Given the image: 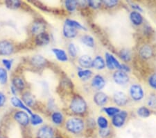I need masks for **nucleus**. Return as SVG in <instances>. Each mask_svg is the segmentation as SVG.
I'll return each instance as SVG.
<instances>
[{
  "instance_id": "f257e3e1",
  "label": "nucleus",
  "mask_w": 156,
  "mask_h": 138,
  "mask_svg": "<svg viewBox=\"0 0 156 138\" xmlns=\"http://www.w3.org/2000/svg\"><path fill=\"white\" fill-rule=\"evenodd\" d=\"M65 126L70 133L79 135L82 133L85 129V122L80 118L72 117L67 120Z\"/></svg>"
},
{
  "instance_id": "f03ea898",
  "label": "nucleus",
  "mask_w": 156,
  "mask_h": 138,
  "mask_svg": "<svg viewBox=\"0 0 156 138\" xmlns=\"http://www.w3.org/2000/svg\"><path fill=\"white\" fill-rule=\"evenodd\" d=\"M87 108V103L83 98L80 96H76L73 98L69 104V109L76 114H83L86 112Z\"/></svg>"
},
{
  "instance_id": "7ed1b4c3",
  "label": "nucleus",
  "mask_w": 156,
  "mask_h": 138,
  "mask_svg": "<svg viewBox=\"0 0 156 138\" xmlns=\"http://www.w3.org/2000/svg\"><path fill=\"white\" fill-rule=\"evenodd\" d=\"M130 96L135 101H140L144 96V92L142 86L138 84H132L129 89Z\"/></svg>"
},
{
  "instance_id": "20e7f679",
  "label": "nucleus",
  "mask_w": 156,
  "mask_h": 138,
  "mask_svg": "<svg viewBox=\"0 0 156 138\" xmlns=\"http://www.w3.org/2000/svg\"><path fill=\"white\" fill-rule=\"evenodd\" d=\"M105 66H106L109 70H121L122 67V64H120L119 62L117 59L114 55L106 52L105 54Z\"/></svg>"
},
{
  "instance_id": "39448f33",
  "label": "nucleus",
  "mask_w": 156,
  "mask_h": 138,
  "mask_svg": "<svg viewBox=\"0 0 156 138\" xmlns=\"http://www.w3.org/2000/svg\"><path fill=\"white\" fill-rule=\"evenodd\" d=\"M128 117V112L125 110H122L117 114L112 117V125L115 128L119 129L125 124Z\"/></svg>"
},
{
  "instance_id": "423d86ee",
  "label": "nucleus",
  "mask_w": 156,
  "mask_h": 138,
  "mask_svg": "<svg viewBox=\"0 0 156 138\" xmlns=\"http://www.w3.org/2000/svg\"><path fill=\"white\" fill-rule=\"evenodd\" d=\"M54 129L48 125H42L36 132V138H54Z\"/></svg>"
},
{
  "instance_id": "0eeeda50",
  "label": "nucleus",
  "mask_w": 156,
  "mask_h": 138,
  "mask_svg": "<svg viewBox=\"0 0 156 138\" xmlns=\"http://www.w3.org/2000/svg\"><path fill=\"white\" fill-rule=\"evenodd\" d=\"M112 78L114 82L118 85H125L129 82V76L126 73L117 70L112 75Z\"/></svg>"
},
{
  "instance_id": "6e6552de",
  "label": "nucleus",
  "mask_w": 156,
  "mask_h": 138,
  "mask_svg": "<svg viewBox=\"0 0 156 138\" xmlns=\"http://www.w3.org/2000/svg\"><path fill=\"white\" fill-rule=\"evenodd\" d=\"M14 51V46L11 41L3 40L0 41V55L9 56Z\"/></svg>"
},
{
  "instance_id": "1a4fd4ad",
  "label": "nucleus",
  "mask_w": 156,
  "mask_h": 138,
  "mask_svg": "<svg viewBox=\"0 0 156 138\" xmlns=\"http://www.w3.org/2000/svg\"><path fill=\"white\" fill-rule=\"evenodd\" d=\"M14 119L20 125H22V126H27L30 123V117L28 113L24 111L16 112L14 114Z\"/></svg>"
},
{
  "instance_id": "9d476101",
  "label": "nucleus",
  "mask_w": 156,
  "mask_h": 138,
  "mask_svg": "<svg viewBox=\"0 0 156 138\" xmlns=\"http://www.w3.org/2000/svg\"><path fill=\"white\" fill-rule=\"evenodd\" d=\"M113 101L118 106H125L128 103V99L125 93L122 91L115 92L113 95Z\"/></svg>"
},
{
  "instance_id": "9b49d317",
  "label": "nucleus",
  "mask_w": 156,
  "mask_h": 138,
  "mask_svg": "<svg viewBox=\"0 0 156 138\" xmlns=\"http://www.w3.org/2000/svg\"><path fill=\"white\" fill-rule=\"evenodd\" d=\"M92 87L97 91H100L104 89L105 85V80L104 77L101 75H96L93 77L91 82Z\"/></svg>"
},
{
  "instance_id": "f8f14e48",
  "label": "nucleus",
  "mask_w": 156,
  "mask_h": 138,
  "mask_svg": "<svg viewBox=\"0 0 156 138\" xmlns=\"http://www.w3.org/2000/svg\"><path fill=\"white\" fill-rule=\"evenodd\" d=\"M93 100L94 103L97 105L99 107L104 106V105L107 103L108 100V97L106 94L102 91H97L96 94L94 95V98H93Z\"/></svg>"
},
{
  "instance_id": "ddd939ff",
  "label": "nucleus",
  "mask_w": 156,
  "mask_h": 138,
  "mask_svg": "<svg viewBox=\"0 0 156 138\" xmlns=\"http://www.w3.org/2000/svg\"><path fill=\"white\" fill-rule=\"evenodd\" d=\"M62 34L67 39H74L78 34V30L74 27L65 23L63 28H62Z\"/></svg>"
},
{
  "instance_id": "4468645a",
  "label": "nucleus",
  "mask_w": 156,
  "mask_h": 138,
  "mask_svg": "<svg viewBox=\"0 0 156 138\" xmlns=\"http://www.w3.org/2000/svg\"><path fill=\"white\" fill-rule=\"evenodd\" d=\"M92 61L91 57L87 54H83L79 57V64L83 69H89L92 68Z\"/></svg>"
},
{
  "instance_id": "2eb2a0df",
  "label": "nucleus",
  "mask_w": 156,
  "mask_h": 138,
  "mask_svg": "<svg viewBox=\"0 0 156 138\" xmlns=\"http://www.w3.org/2000/svg\"><path fill=\"white\" fill-rule=\"evenodd\" d=\"M50 42L49 35L46 32H42L41 34L37 35L36 38V43L37 46L42 47L47 46Z\"/></svg>"
},
{
  "instance_id": "dca6fc26",
  "label": "nucleus",
  "mask_w": 156,
  "mask_h": 138,
  "mask_svg": "<svg viewBox=\"0 0 156 138\" xmlns=\"http://www.w3.org/2000/svg\"><path fill=\"white\" fill-rule=\"evenodd\" d=\"M11 103L13 105L14 107H19L20 109L25 110V111L28 112L30 115H31L33 114L32 111L29 109V107H27V105L24 103L23 101H22L19 98H17L16 96H12L11 99Z\"/></svg>"
},
{
  "instance_id": "f3484780",
  "label": "nucleus",
  "mask_w": 156,
  "mask_h": 138,
  "mask_svg": "<svg viewBox=\"0 0 156 138\" xmlns=\"http://www.w3.org/2000/svg\"><path fill=\"white\" fill-rule=\"evenodd\" d=\"M31 30L32 34L38 35L39 34L42 33V32H44L45 24L43 22L40 21H35L34 23L32 24Z\"/></svg>"
},
{
  "instance_id": "a211bd4d",
  "label": "nucleus",
  "mask_w": 156,
  "mask_h": 138,
  "mask_svg": "<svg viewBox=\"0 0 156 138\" xmlns=\"http://www.w3.org/2000/svg\"><path fill=\"white\" fill-rule=\"evenodd\" d=\"M130 20L132 23L135 26H139L142 24L144 21L143 16L141 15L140 13L133 11L130 13Z\"/></svg>"
},
{
  "instance_id": "6ab92c4d",
  "label": "nucleus",
  "mask_w": 156,
  "mask_h": 138,
  "mask_svg": "<svg viewBox=\"0 0 156 138\" xmlns=\"http://www.w3.org/2000/svg\"><path fill=\"white\" fill-rule=\"evenodd\" d=\"M52 52L58 61L62 62L68 61V56H67V54L64 50L60 48H53Z\"/></svg>"
},
{
  "instance_id": "aec40b11",
  "label": "nucleus",
  "mask_w": 156,
  "mask_h": 138,
  "mask_svg": "<svg viewBox=\"0 0 156 138\" xmlns=\"http://www.w3.org/2000/svg\"><path fill=\"white\" fill-rule=\"evenodd\" d=\"M92 68L97 70H103L105 68V60L101 56L98 55L92 61Z\"/></svg>"
},
{
  "instance_id": "412c9836",
  "label": "nucleus",
  "mask_w": 156,
  "mask_h": 138,
  "mask_svg": "<svg viewBox=\"0 0 156 138\" xmlns=\"http://www.w3.org/2000/svg\"><path fill=\"white\" fill-rule=\"evenodd\" d=\"M140 55L143 59H147L152 57L153 55V50L151 46L145 45L141 47L140 50Z\"/></svg>"
},
{
  "instance_id": "4be33fe9",
  "label": "nucleus",
  "mask_w": 156,
  "mask_h": 138,
  "mask_svg": "<svg viewBox=\"0 0 156 138\" xmlns=\"http://www.w3.org/2000/svg\"><path fill=\"white\" fill-rule=\"evenodd\" d=\"M31 62L34 66L41 68L43 67L46 64L47 61L41 55H36V56H34L32 57L31 59Z\"/></svg>"
},
{
  "instance_id": "5701e85b",
  "label": "nucleus",
  "mask_w": 156,
  "mask_h": 138,
  "mask_svg": "<svg viewBox=\"0 0 156 138\" xmlns=\"http://www.w3.org/2000/svg\"><path fill=\"white\" fill-rule=\"evenodd\" d=\"M12 86L16 89V91H22L25 88V83L21 77H16L12 80Z\"/></svg>"
},
{
  "instance_id": "b1692460",
  "label": "nucleus",
  "mask_w": 156,
  "mask_h": 138,
  "mask_svg": "<svg viewBox=\"0 0 156 138\" xmlns=\"http://www.w3.org/2000/svg\"><path fill=\"white\" fill-rule=\"evenodd\" d=\"M22 100L27 107H32L35 105V99L33 95L29 92H25L22 96Z\"/></svg>"
},
{
  "instance_id": "393cba45",
  "label": "nucleus",
  "mask_w": 156,
  "mask_h": 138,
  "mask_svg": "<svg viewBox=\"0 0 156 138\" xmlns=\"http://www.w3.org/2000/svg\"><path fill=\"white\" fill-rule=\"evenodd\" d=\"M51 121L55 125H61L64 121V117L61 112H54L51 114Z\"/></svg>"
},
{
  "instance_id": "a878e982",
  "label": "nucleus",
  "mask_w": 156,
  "mask_h": 138,
  "mask_svg": "<svg viewBox=\"0 0 156 138\" xmlns=\"http://www.w3.org/2000/svg\"><path fill=\"white\" fill-rule=\"evenodd\" d=\"M80 41L82 43L85 45L87 47H94V40L93 37L90 36V35L85 34L80 37Z\"/></svg>"
},
{
  "instance_id": "bb28decb",
  "label": "nucleus",
  "mask_w": 156,
  "mask_h": 138,
  "mask_svg": "<svg viewBox=\"0 0 156 138\" xmlns=\"http://www.w3.org/2000/svg\"><path fill=\"white\" fill-rule=\"evenodd\" d=\"M78 76L83 80H89L92 75V72L90 69H80L77 73Z\"/></svg>"
},
{
  "instance_id": "cd10ccee",
  "label": "nucleus",
  "mask_w": 156,
  "mask_h": 138,
  "mask_svg": "<svg viewBox=\"0 0 156 138\" xmlns=\"http://www.w3.org/2000/svg\"><path fill=\"white\" fill-rule=\"evenodd\" d=\"M103 111H104L108 117H113L116 114H117L121 110L119 107H104V108H103Z\"/></svg>"
},
{
  "instance_id": "c85d7f7f",
  "label": "nucleus",
  "mask_w": 156,
  "mask_h": 138,
  "mask_svg": "<svg viewBox=\"0 0 156 138\" xmlns=\"http://www.w3.org/2000/svg\"><path fill=\"white\" fill-rule=\"evenodd\" d=\"M97 124L99 129H105L109 128V122L108 120L104 116H100L97 118Z\"/></svg>"
},
{
  "instance_id": "c756f323",
  "label": "nucleus",
  "mask_w": 156,
  "mask_h": 138,
  "mask_svg": "<svg viewBox=\"0 0 156 138\" xmlns=\"http://www.w3.org/2000/svg\"><path fill=\"white\" fill-rule=\"evenodd\" d=\"M137 114L141 118H148L151 115V110L147 107L142 106L137 110Z\"/></svg>"
},
{
  "instance_id": "7c9ffc66",
  "label": "nucleus",
  "mask_w": 156,
  "mask_h": 138,
  "mask_svg": "<svg viewBox=\"0 0 156 138\" xmlns=\"http://www.w3.org/2000/svg\"><path fill=\"white\" fill-rule=\"evenodd\" d=\"M79 2L75 0H67L65 2V8L69 12H73L76 9Z\"/></svg>"
},
{
  "instance_id": "2f4dec72",
  "label": "nucleus",
  "mask_w": 156,
  "mask_h": 138,
  "mask_svg": "<svg viewBox=\"0 0 156 138\" xmlns=\"http://www.w3.org/2000/svg\"><path fill=\"white\" fill-rule=\"evenodd\" d=\"M30 123L34 126L41 125L43 123V119L38 114H32L30 117Z\"/></svg>"
},
{
  "instance_id": "473e14b6",
  "label": "nucleus",
  "mask_w": 156,
  "mask_h": 138,
  "mask_svg": "<svg viewBox=\"0 0 156 138\" xmlns=\"http://www.w3.org/2000/svg\"><path fill=\"white\" fill-rule=\"evenodd\" d=\"M65 23H66V24H67L70 25V26L74 27V28H76L77 30H79V29L87 30V29L85 28V27L83 26V25H82L80 23V22H77V21H74V20L67 19L66 21H65Z\"/></svg>"
},
{
  "instance_id": "72a5a7b5",
  "label": "nucleus",
  "mask_w": 156,
  "mask_h": 138,
  "mask_svg": "<svg viewBox=\"0 0 156 138\" xmlns=\"http://www.w3.org/2000/svg\"><path fill=\"white\" fill-rule=\"evenodd\" d=\"M5 4L9 9H16L21 6L22 2L20 1H16V0H8L5 2Z\"/></svg>"
},
{
  "instance_id": "f704fd0d",
  "label": "nucleus",
  "mask_w": 156,
  "mask_h": 138,
  "mask_svg": "<svg viewBox=\"0 0 156 138\" xmlns=\"http://www.w3.org/2000/svg\"><path fill=\"white\" fill-rule=\"evenodd\" d=\"M119 57L123 61L126 62H129L130 59H131V54H130V52L129 50H128L126 49L121 50L119 52Z\"/></svg>"
},
{
  "instance_id": "c9c22d12",
  "label": "nucleus",
  "mask_w": 156,
  "mask_h": 138,
  "mask_svg": "<svg viewBox=\"0 0 156 138\" xmlns=\"http://www.w3.org/2000/svg\"><path fill=\"white\" fill-rule=\"evenodd\" d=\"M8 81V73L6 69L0 68V83L2 84H5Z\"/></svg>"
},
{
  "instance_id": "e433bc0d",
  "label": "nucleus",
  "mask_w": 156,
  "mask_h": 138,
  "mask_svg": "<svg viewBox=\"0 0 156 138\" xmlns=\"http://www.w3.org/2000/svg\"><path fill=\"white\" fill-rule=\"evenodd\" d=\"M68 53L70 55V57H73V58H75L76 57L78 51L77 48L75 45L73 43H70L68 46Z\"/></svg>"
},
{
  "instance_id": "4c0bfd02",
  "label": "nucleus",
  "mask_w": 156,
  "mask_h": 138,
  "mask_svg": "<svg viewBox=\"0 0 156 138\" xmlns=\"http://www.w3.org/2000/svg\"><path fill=\"white\" fill-rule=\"evenodd\" d=\"M99 135L102 138H107L111 135V130L109 128L105 129H99Z\"/></svg>"
},
{
  "instance_id": "58836bf2",
  "label": "nucleus",
  "mask_w": 156,
  "mask_h": 138,
  "mask_svg": "<svg viewBox=\"0 0 156 138\" xmlns=\"http://www.w3.org/2000/svg\"><path fill=\"white\" fill-rule=\"evenodd\" d=\"M148 82L151 87L153 88V89L156 90V73H155L152 74L149 77H148Z\"/></svg>"
},
{
  "instance_id": "ea45409f",
  "label": "nucleus",
  "mask_w": 156,
  "mask_h": 138,
  "mask_svg": "<svg viewBox=\"0 0 156 138\" xmlns=\"http://www.w3.org/2000/svg\"><path fill=\"white\" fill-rule=\"evenodd\" d=\"M102 2L101 1H93V0H90V1H87V4L88 6L92 7V9H99V7L101 5Z\"/></svg>"
},
{
  "instance_id": "a19ab883",
  "label": "nucleus",
  "mask_w": 156,
  "mask_h": 138,
  "mask_svg": "<svg viewBox=\"0 0 156 138\" xmlns=\"http://www.w3.org/2000/svg\"><path fill=\"white\" fill-rule=\"evenodd\" d=\"M2 64H3L4 67L6 68V71H9V70H11V67H12V61L11 59H4L3 60H2Z\"/></svg>"
},
{
  "instance_id": "79ce46f5",
  "label": "nucleus",
  "mask_w": 156,
  "mask_h": 138,
  "mask_svg": "<svg viewBox=\"0 0 156 138\" xmlns=\"http://www.w3.org/2000/svg\"><path fill=\"white\" fill-rule=\"evenodd\" d=\"M102 2L109 8H112L118 4V1L117 0H106V1H103Z\"/></svg>"
},
{
  "instance_id": "37998d69",
  "label": "nucleus",
  "mask_w": 156,
  "mask_h": 138,
  "mask_svg": "<svg viewBox=\"0 0 156 138\" xmlns=\"http://www.w3.org/2000/svg\"><path fill=\"white\" fill-rule=\"evenodd\" d=\"M6 98L5 95L2 92H0V107H3L4 104L6 103Z\"/></svg>"
},
{
  "instance_id": "c03bdc74",
  "label": "nucleus",
  "mask_w": 156,
  "mask_h": 138,
  "mask_svg": "<svg viewBox=\"0 0 156 138\" xmlns=\"http://www.w3.org/2000/svg\"><path fill=\"white\" fill-rule=\"evenodd\" d=\"M131 8L135 10V11H137V12H142L143 11V9H142V7H141L140 5H138L137 4H131Z\"/></svg>"
},
{
  "instance_id": "a18cd8bd",
  "label": "nucleus",
  "mask_w": 156,
  "mask_h": 138,
  "mask_svg": "<svg viewBox=\"0 0 156 138\" xmlns=\"http://www.w3.org/2000/svg\"><path fill=\"white\" fill-rule=\"evenodd\" d=\"M121 71H123L126 73H127V72H129L130 71V68L127 66V65L123 64H122V67H121Z\"/></svg>"
},
{
  "instance_id": "49530a36",
  "label": "nucleus",
  "mask_w": 156,
  "mask_h": 138,
  "mask_svg": "<svg viewBox=\"0 0 156 138\" xmlns=\"http://www.w3.org/2000/svg\"><path fill=\"white\" fill-rule=\"evenodd\" d=\"M155 99H153V98H150L149 100H148V105H149V106H153L154 104L155 103Z\"/></svg>"
},
{
  "instance_id": "de8ad7c7",
  "label": "nucleus",
  "mask_w": 156,
  "mask_h": 138,
  "mask_svg": "<svg viewBox=\"0 0 156 138\" xmlns=\"http://www.w3.org/2000/svg\"><path fill=\"white\" fill-rule=\"evenodd\" d=\"M11 91L12 92V94L13 95H16V94L17 93V91L16 90V89H15V88L12 86L11 87Z\"/></svg>"
},
{
  "instance_id": "09e8293b",
  "label": "nucleus",
  "mask_w": 156,
  "mask_h": 138,
  "mask_svg": "<svg viewBox=\"0 0 156 138\" xmlns=\"http://www.w3.org/2000/svg\"><path fill=\"white\" fill-rule=\"evenodd\" d=\"M54 138H62V137H60V136H56V137H54Z\"/></svg>"
},
{
  "instance_id": "8fccbe9b",
  "label": "nucleus",
  "mask_w": 156,
  "mask_h": 138,
  "mask_svg": "<svg viewBox=\"0 0 156 138\" xmlns=\"http://www.w3.org/2000/svg\"><path fill=\"white\" fill-rule=\"evenodd\" d=\"M0 138H5V137H2V136H0Z\"/></svg>"
}]
</instances>
